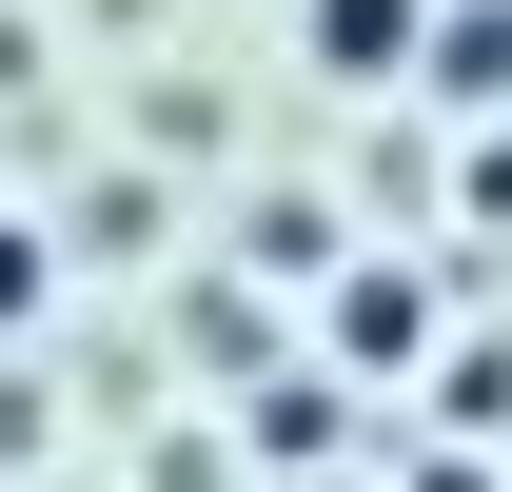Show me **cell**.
<instances>
[{
	"instance_id": "3",
	"label": "cell",
	"mask_w": 512,
	"mask_h": 492,
	"mask_svg": "<svg viewBox=\"0 0 512 492\" xmlns=\"http://www.w3.org/2000/svg\"><path fill=\"white\" fill-rule=\"evenodd\" d=\"M20 315H40V237H0V335H20Z\"/></svg>"
},
{
	"instance_id": "4",
	"label": "cell",
	"mask_w": 512,
	"mask_h": 492,
	"mask_svg": "<svg viewBox=\"0 0 512 492\" xmlns=\"http://www.w3.org/2000/svg\"><path fill=\"white\" fill-rule=\"evenodd\" d=\"M473 217H512V138H473Z\"/></svg>"
},
{
	"instance_id": "1",
	"label": "cell",
	"mask_w": 512,
	"mask_h": 492,
	"mask_svg": "<svg viewBox=\"0 0 512 492\" xmlns=\"http://www.w3.org/2000/svg\"><path fill=\"white\" fill-rule=\"evenodd\" d=\"M296 40H316V79H394L434 40V0H296Z\"/></svg>"
},
{
	"instance_id": "2",
	"label": "cell",
	"mask_w": 512,
	"mask_h": 492,
	"mask_svg": "<svg viewBox=\"0 0 512 492\" xmlns=\"http://www.w3.org/2000/svg\"><path fill=\"white\" fill-rule=\"evenodd\" d=\"M414 60L453 79V99H512V0H434V40Z\"/></svg>"
}]
</instances>
